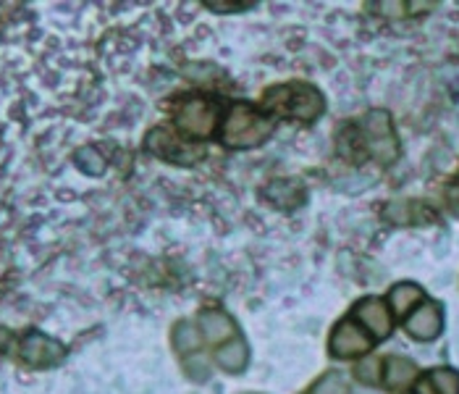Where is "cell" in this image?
Listing matches in <instances>:
<instances>
[{
	"instance_id": "obj_1",
	"label": "cell",
	"mask_w": 459,
	"mask_h": 394,
	"mask_svg": "<svg viewBox=\"0 0 459 394\" xmlns=\"http://www.w3.org/2000/svg\"><path fill=\"white\" fill-rule=\"evenodd\" d=\"M263 106L271 108L273 113L279 116H289V118H297V121H316L320 118L325 101L313 84H279V87H271L265 90L263 95Z\"/></svg>"
},
{
	"instance_id": "obj_2",
	"label": "cell",
	"mask_w": 459,
	"mask_h": 394,
	"mask_svg": "<svg viewBox=\"0 0 459 394\" xmlns=\"http://www.w3.org/2000/svg\"><path fill=\"white\" fill-rule=\"evenodd\" d=\"M273 135V118L257 113L247 103H237L229 108L226 121H223V132L221 140L226 147L234 150H245V147H257Z\"/></svg>"
},
{
	"instance_id": "obj_3",
	"label": "cell",
	"mask_w": 459,
	"mask_h": 394,
	"mask_svg": "<svg viewBox=\"0 0 459 394\" xmlns=\"http://www.w3.org/2000/svg\"><path fill=\"white\" fill-rule=\"evenodd\" d=\"M359 129H362L359 135H362L365 150L373 153V158L381 166H391L399 158V140H396V132L386 110H370L359 121Z\"/></svg>"
},
{
	"instance_id": "obj_4",
	"label": "cell",
	"mask_w": 459,
	"mask_h": 394,
	"mask_svg": "<svg viewBox=\"0 0 459 394\" xmlns=\"http://www.w3.org/2000/svg\"><path fill=\"white\" fill-rule=\"evenodd\" d=\"M174 124L181 135L195 137V140H205L218 127V106L205 101V98H189V101L178 103Z\"/></svg>"
},
{
	"instance_id": "obj_5",
	"label": "cell",
	"mask_w": 459,
	"mask_h": 394,
	"mask_svg": "<svg viewBox=\"0 0 459 394\" xmlns=\"http://www.w3.org/2000/svg\"><path fill=\"white\" fill-rule=\"evenodd\" d=\"M144 147L160 158V161H169V163H177V166H192V163H200L205 158V150L203 147H195V144H186L184 140H178L174 132L163 129V127H155L147 140Z\"/></svg>"
},
{
	"instance_id": "obj_6",
	"label": "cell",
	"mask_w": 459,
	"mask_h": 394,
	"mask_svg": "<svg viewBox=\"0 0 459 394\" xmlns=\"http://www.w3.org/2000/svg\"><path fill=\"white\" fill-rule=\"evenodd\" d=\"M331 355L339 360L362 358L373 350V339L370 334L354 321H342L331 331V342H328Z\"/></svg>"
},
{
	"instance_id": "obj_7",
	"label": "cell",
	"mask_w": 459,
	"mask_h": 394,
	"mask_svg": "<svg viewBox=\"0 0 459 394\" xmlns=\"http://www.w3.org/2000/svg\"><path fill=\"white\" fill-rule=\"evenodd\" d=\"M22 360L27 365H35V368H50V365H58L61 360L66 358V347L61 342H56L53 337L42 334V331H30L22 342V350H19Z\"/></svg>"
},
{
	"instance_id": "obj_8",
	"label": "cell",
	"mask_w": 459,
	"mask_h": 394,
	"mask_svg": "<svg viewBox=\"0 0 459 394\" xmlns=\"http://www.w3.org/2000/svg\"><path fill=\"white\" fill-rule=\"evenodd\" d=\"M441 328H444V308H441L438 302H433V300L418 305V308L407 316V321H404V331H407L412 339H418V342H430V339H436V337L441 334Z\"/></svg>"
},
{
	"instance_id": "obj_9",
	"label": "cell",
	"mask_w": 459,
	"mask_h": 394,
	"mask_svg": "<svg viewBox=\"0 0 459 394\" xmlns=\"http://www.w3.org/2000/svg\"><path fill=\"white\" fill-rule=\"evenodd\" d=\"M354 319L359 321V326L376 337V339H386L394 328V321H391V311L389 305L378 297H365L354 305Z\"/></svg>"
},
{
	"instance_id": "obj_10",
	"label": "cell",
	"mask_w": 459,
	"mask_h": 394,
	"mask_svg": "<svg viewBox=\"0 0 459 394\" xmlns=\"http://www.w3.org/2000/svg\"><path fill=\"white\" fill-rule=\"evenodd\" d=\"M263 195H265V200H268L271 206H276L279 211H286V214H289V211H297V208L307 200L302 181L297 179L271 181V184L263 189Z\"/></svg>"
},
{
	"instance_id": "obj_11",
	"label": "cell",
	"mask_w": 459,
	"mask_h": 394,
	"mask_svg": "<svg viewBox=\"0 0 459 394\" xmlns=\"http://www.w3.org/2000/svg\"><path fill=\"white\" fill-rule=\"evenodd\" d=\"M200 334L211 345L231 342V339H237V323L223 311H215V308L212 311H203L200 313Z\"/></svg>"
},
{
	"instance_id": "obj_12",
	"label": "cell",
	"mask_w": 459,
	"mask_h": 394,
	"mask_svg": "<svg viewBox=\"0 0 459 394\" xmlns=\"http://www.w3.org/2000/svg\"><path fill=\"white\" fill-rule=\"evenodd\" d=\"M425 292L423 287L412 285V282H402L389 292V305L391 311L399 316V319H407L418 305H423Z\"/></svg>"
},
{
	"instance_id": "obj_13",
	"label": "cell",
	"mask_w": 459,
	"mask_h": 394,
	"mask_svg": "<svg viewBox=\"0 0 459 394\" xmlns=\"http://www.w3.org/2000/svg\"><path fill=\"white\" fill-rule=\"evenodd\" d=\"M418 365L412 363L410 358H399V355H394V358L384 360V384L389 387V390H402V387H410L415 379H418Z\"/></svg>"
},
{
	"instance_id": "obj_14",
	"label": "cell",
	"mask_w": 459,
	"mask_h": 394,
	"mask_svg": "<svg viewBox=\"0 0 459 394\" xmlns=\"http://www.w3.org/2000/svg\"><path fill=\"white\" fill-rule=\"evenodd\" d=\"M215 363H218L223 371H229V373H242L249 363L247 342H245L242 337H237V339L221 345V347L215 350Z\"/></svg>"
},
{
	"instance_id": "obj_15",
	"label": "cell",
	"mask_w": 459,
	"mask_h": 394,
	"mask_svg": "<svg viewBox=\"0 0 459 394\" xmlns=\"http://www.w3.org/2000/svg\"><path fill=\"white\" fill-rule=\"evenodd\" d=\"M174 350H177L181 358H192V355H200L203 350V337H200V328L192 321H178L174 326Z\"/></svg>"
},
{
	"instance_id": "obj_16",
	"label": "cell",
	"mask_w": 459,
	"mask_h": 394,
	"mask_svg": "<svg viewBox=\"0 0 459 394\" xmlns=\"http://www.w3.org/2000/svg\"><path fill=\"white\" fill-rule=\"evenodd\" d=\"M386 218L394 223H428V221H433V211H428L420 203L396 200V203L386 206Z\"/></svg>"
},
{
	"instance_id": "obj_17",
	"label": "cell",
	"mask_w": 459,
	"mask_h": 394,
	"mask_svg": "<svg viewBox=\"0 0 459 394\" xmlns=\"http://www.w3.org/2000/svg\"><path fill=\"white\" fill-rule=\"evenodd\" d=\"M428 381L438 394H459V373L455 368H433Z\"/></svg>"
},
{
	"instance_id": "obj_18",
	"label": "cell",
	"mask_w": 459,
	"mask_h": 394,
	"mask_svg": "<svg viewBox=\"0 0 459 394\" xmlns=\"http://www.w3.org/2000/svg\"><path fill=\"white\" fill-rule=\"evenodd\" d=\"M74 161H76V166H79L84 174H90V177H100V174L106 171V158H103L95 147H82V150L74 155Z\"/></svg>"
},
{
	"instance_id": "obj_19",
	"label": "cell",
	"mask_w": 459,
	"mask_h": 394,
	"mask_svg": "<svg viewBox=\"0 0 459 394\" xmlns=\"http://www.w3.org/2000/svg\"><path fill=\"white\" fill-rule=\"evenodd\" d=\"M310 394H350L347 376L339 373V371H328V373H323L316 381V387H313Z\"/></svg>"
},
{
	"instance_id": "obj_20",
	"label": "cell",
	"mask_w": 459,
	"mask_h": 394,
	"mask_svg": "<svg viewBox=\"0 0 459 394\" xmlns=\"http://www.w3.org/2000/svg\"><path fill=\"white\" fill-rule=\"evenodd\" d=\"M381 368H384L381 360L370 358L354 368V376H357L362 384H378V381H381Z\"/></svg>"
},
{
	"instance_id": "obj_21",
	"label": "cell",
	"mask_w": 459,
	"mask_h": 394,
	"mask_svg": "<svg viewBox=\"0 0 459 394\" xmlns=\"http://www.w3.org/2000/svg\"><path fill=\"white\" fill-rule=\"evenodd\" d=\"M184 371L195 379V381H205L211 376V363L203 355H192V358H184Z\"/></svg>"
},
{
	"instance_id": "obj_22",
	"label": "cell",
	"mask_w": 459,
	"mask_h": 394,
	"mask_svg": "<svg viewBox=\"0 0 459 394\" xmlns=\"http://www.w3.org/2000/svg\"><path fill=\"white\" fill-rule=\"evenodd\" d=\"M215 13H234V11H247L255 3H229V0H208L205 3Z\"/></svg>"
},
{
	"instance_id": "obj_23",
	"label": "cell",
	"mask_w": 459,
	"mask_h": 394,
	"mask_svg": "<svg viewBox=\"0 0 459 394\" xmlns=\"http://www.w3.org/2000/svg\"><path fill=\"white\" fill-rule=\"evenodd\" d=\"M446 200H449V208L459 214V179L449 187V192H446Z\"/></svg>"
},
{
	"instance_id": "obj_24",
	"label": "cell",
	"mask_w": 459,
	"mask_h": 394,
	"mask_svg": "<svg viewBox=\"0 0 459 394\" xmlns=\"http://www.w3.org/2000/svg\"><path fill=\"white\" fill-rule=\"evenodd\" d=\"M418 394H438V392L433 390V384H430V381H428V376H425L423 381L418 384Z\"/></svg>"
}]
</instances>
